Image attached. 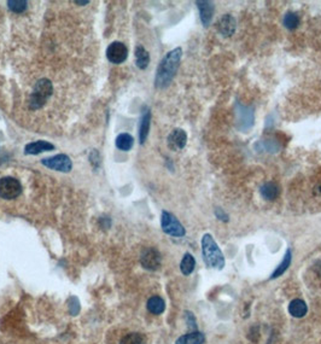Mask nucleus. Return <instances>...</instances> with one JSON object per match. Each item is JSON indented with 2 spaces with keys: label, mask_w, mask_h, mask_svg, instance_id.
Listing matches in <instances>:
<instances>
[{
  "label": "nucleus",
  "mask_w": 321,
  "mask_h": 344,
  "mask_svg": "<svg viewBox=\"0 0 321 344\" xmlns=\"http://www.w3.org/2000/svg\"><path fill=\"white\" fill-rule=\"evenodd\" d=\"M182 50L180 47L171 50L168 52L160 60L159 68L156 71V79H155V86L156 88L163 90L168 87L170 82L173 81L176 71H178L180 60H181Z\"/></svg>",
  "instance_id": "obj_1"
},
{
  "label": "nucleus",
  "mask_w": 321,
  "mask_h": 344,
  "mask_svg": "<svg viewBox=\"0 0 321 344\" xmlns=\"http://www.w3.org/2000/svg\"><path fill=\"white\" fill-rule=\"evenodd\" d=\"M202 254H203L204 262L208 267L216 268V270H222L225 267V257H223L222 251L220 250L214 238L209 233L204 234L202 238Z\"/></svg>",
  "instance_id": "obj_2"
},
{
  "label": "nucleus",
  "mask_w": 321,
  "mask_h": 344,
  "mask_svg": "<svg viewBox=\"0 0 321 344\" xmlns=\"http://www.w3.org/2000/svg\"><path fill=\"white\" fill-rule=\"evenodd\" d=\"M54 92L52 82L48 79H40L35 84L32 93L29 96V108L32 110H38L45 105V103Z\"/></svg>",
  "instance_id": "obj_3"
},
{
  "label": "nucleus",
  "mask_w": 321,
  "mask_h": 344,
  "mask_svg": "<svg viewBox=\"0 0 321 344\" xmlns=\"http://www.w3.org/2000/svg\"><path fill=\"white\" fill-rule=\"evenodd\" d=\"M22 185L17 179L12 176H5L0 179V198L15 199L21 195Z\"/></svg>",
  "instance_id": "obj_4"
},
{
  "label": "nucleus",
  "mask_w": 321,
  "mask_h": 344,
  "mask_svg": "<svg viewBox=\"0 0 321 344\" xmlns=\"http://www.w3.org/2000/svg\"><path fill=\"white\" fill-rule=\"evenodd\" d=\"M160 225L162 229L167 234L173 235V237H182L185 235V229L178 219L173 214L168 212H162V218H160Z\"/></svg>",
  "instance_id": "obj_5"
},
{
  "label": "nucleus",
  "mask_w": 321,
  "mask_h": 344,
  "mask_svg": "<svg viewBox=\"0 0 321 344\" xmlns=\"http://www.w3.org/2000/svg\"><path fill=\"white\" fill-rule=\"evenodd\" d=\"M45 167L50 169H54V171L62 172V173H69L73 168V162H71L70 157L66 156L64 154L56 155V156H52L45 160L41 161Z\"/></svg>",
  "instance_id": "obj_6"
},
{
  "label": "nucleus",
  "mask_w": 321,
  "mask_h": 344,
  "mask_svg": "<svg viewBox=\"0 0 321 344\" xmlns=\"http://www.w3.org/2000/svg\"><path fill=\"white\" fill-rule=\"evenodd\" d=\"M128 57V49L120 41H113L107 49V58L113 64H121Z\"/></svg>",
  "instance_id": "obj_7"
},
{
  "label": "nucleus",
  "mask_w": 321,
  "mask_h": 344,
  "mask_svg": "<svg viewBox=\"0 0 321 344\" xmlns=\"http://www.w3.org/2000/svg\"><path fill=\"white\" fill-rule=\"evenodd\" d=\"M140 262L145 270L149 271H156L160 267V262H162V257L159 250L154 248H148L143 251L142 257H140Z\"/></svg>",
  "instance_id": "obj_8"
},
{
  "label": "nucleus",
  "mask_w": 321,
  "mask_h": 344,
  "mask_svg": "<svg viewBox=\"0 0 321 344\" xmlns=\"http://www.w3.org/2000/svg\"><path fill=\"white\" fill-rule=\"evenodd\" d=\"M187 143V134L184 129L176 128L171 130V133L168 135L167 144L168 148L173 151H180L186 146Z\"/></svg>",
  "instance_id": "obj_9"
},
{
  "label": "nucleus",
  "mask_w": 321,
  "mask_h": 344,
  "mask_svg": "<svg viewBox=\"0 0 321 344\" xmlns=\"http://www.w3.org/2000/svg\"><path fill=\"white\" fill-rule=\"evenodd\" d=\"M197 5L199 15H201V21L203 23L204 27H209V24L212 23L213 15H214V5L212 1L208 0H198L196 1Z\"/></svg>",
  "instance_id": "obj_10"
},
{
  "label": "nucleus",
  "mask_w": 321,
  "mask_h": 344,
  "mask_svg": "<svg viewBox=\"0 0 321 344\" xmlns=\"http://www.w3.org/2000/svg\"><path fill=\"white\" fill-rule=\"evenodd\" d=\"M237 22L233 16L223 15L217 22V30L223 37H231L236 32Z\"/></svg>",
  "instance_id": "obj_11"
},
{
  "label": "nucleus",
  "mask_w": 321,
  "mask_h": 344,
  "mask_svg": "<svg viewBox=\"0 0 321 344\" xmlns=\"http://www.w3.org/2000/svg\"><path fill=\"white\" fill-rule=\"evenodd\" d=\"M54 149V145H52L51 143H48V141H44V140L33 141V143L27 144L26 148H24V154L38 155L44 151H51V150Z\"/></svg>",
  "instance_id": "obj_12"
},
{
  "label": "nucleus",
  "mask_w": 321,
  "mask_h": 344,
  "mask_svg": "<svg viewBox=\"0 0 321 344\" xmlns=\"http://www.w3.org/2000/svg\"><path fill=\"white\" fill-rule=\"evenodd\" d=\"M240 109V112L238 110V123H242L240 129H248L249 127L253 126L254 122V116H253V110L249 109V108L243 107V105H237Z\"/></svg>",
  "instance_id": "obj_13"
},
{
  "label": "nucleus",
  "mask_w": 321,
  "mask_h": 344,
  "mask_svg": "<svg viewBox=\"0 0 321 344\" xmlns=\"http://www.w3.org/2000/svg\"><path fill=\"white\" fill-rule=\"evenodd\" d=\"M150 122H151V113H150V110L146 109L143 114L142 121H140V126H139L140 144L145 143L146 138H148L149 130H150Z\"/></svg>",
  "instance_id": "obj_14"
},
{
  "label": "nucleus",
  "mask_w": 321,
  "mask_h": 344,
  "mask_svg": "<svg viewBox=\"0 0 321 344\" xmlns=\"http://www.w3.org/2000/svg\"><path fill=\"white\" fill-rule=\"evenodd\" d=\"M289 312L293 318H303L308 312V307H307L306 302L300 298H296L290 303Z\"/></svg>",
  "instance_id": "obj_15"
},
{
  "label": "nucleus",
  "mask_w": 321,
  "mask_h": 344,
  "mask_svg": "<svg viewBox=\"0 0 321 344\" xmlns=\"http://www.w3.org/2000/svg\"><path fill=\"white\" fill-rule=\"evenodd\" d=\"M204 342H206L204 335L202 332L193 331L191 334L181 336L175 344H203Z\"/></svg>",
  "instance_id": "obj_16"
},
{
  "label": "nucleus",
  "mask_w": 321,
  "mask_h": 344,
  "mask_svg": "<svg viewBox=\"0 0 321 344\" xmlns=\"http://www.w3.org/2000/svg\"><path fill=\"white\" fill-rule=\"evenodd\" d=\"M135 63H137L138 68L142 69V70L148 68L149 63H150V55L140 45L135 47Z\"/></svg>",
  "instance_id": "obj_17"
},
{
  "label": "nucleus",
  "mask_w": 321,
  "mask_h": 344,
  "mask_svg": "<svg viewBox=\"0 0 321 344\" xmlns=\"http://www.w3.org/2000/svg\"><path fill=\"white\" fill-rule=\"evenodd\" d=\"M146 306H148L149 312L155 315L162 314L165 309L164 301H163V298L160 297V296H152L151 298H149L148 304H146Z\"/></svg>",
  "instance_id": "obj_18"
},
{
  "label": "nucleus",
  "mask_w": 321,
  "mask_h": 344,
  "mask_svg": "<svg viewBox=\"0 0 321 344\" xmlns=\"http://www.w3.org/2000/svg\"><path fill=\"white\" fill-rule=\"evenodd\" d=\"M116 148L118 150H122V151H129L134 145V138L132 137L128 133H121L117 135L115 140Z\"/></svg>",
  "instance_id": "obj_19"
},
{
  "label": "nucleus",
  "mask_w": 321,
  "mask_h": 344,
  "mask_svg": "<svg viewBox=\"0 0 321 344\" xmlns=\"http://www.w3.org/2000/svg\"><path fill=\"white\" fill-rule=\"evenodd\" d=\"M260 192H261V196L267 201H274L279 196V186L274 182H266L265 185L261 186Z\"/></svg>",
  "instance_id": "obj_20"
},
{
  "label": "nucleus",
  "mask_w": 321,
  "mask_h": 344,
  "mask_svg": "<svg viewBox=\"0 0 321 344\" xmlns=\"http://www.w3.org/2000/svg\"><path fill=\"white\" fill-rule=\"evenodd\" d=\"M195 266H196L195 257H193L191 254H189V252L185 254L181 260V263H180V270H181L182 274H184V276H190V274L193 272V270H195Z\"/></svg>",
  "instance_id": "obj_21"
},
{
  "label": "nucleus",
  "mask_w": 321,
  "mask_h": 344,
  "mask_svg": "<svg viewBox=\"0 0 321 344\" xmlns=\"http://www.w3.org/2000/svg\"><path fill=\"white\" fill-rule=\"evenodd\" d=\"M283 24L286 29L293 30L300 26V17L296 12H286L283 17Z\"/></svg>",
  "instance_id": "obj_22"
},
{
  "label": "nucleus",
  "mask_w": 321,
  "mask_h": 344,
  "mask_svg": "<svg viewBox=\"0 0 321 344\" xmlns=\"http://www.w3.org/2000/svg\"><path fill=\"white\" fill-rule=\"evenodd\" d=\"M291 259H292L291 250H287L286 254H285L283 261H281V263L278 266V268H276L275 272H274V273L272 274V279L278 278V277H280L281 274L286 272L287 268H289L290 265H291Z\"/></svg>",
  "instance_id": "obj_23"
},
{
  "label": "nucleus",
  "mask_w": 321,
  "mask_h": 344,
  "mask_svg": "<svg viewBox=\"0 0 321 344\" xmlns=\"http://www.w3.org/2000/svg\"><path fill=\"white\" fill-rule=\"evenodd\" d=\"M120 344H145V337L142 334H128L121 340Z\"/></svg>",
  "instance_id": "obj_24"
},
{
  "label": "nucleus",
  "mask_w": 321,
  "mask_h": 344,
  "mask_svg": "<svg viewBox=\"0 0 321 344\" xmlns=\"http://www.w3.org/2000/svg\"><path fill=\"white\" fill-rule=\"evenodd\" d=\"M7 7H9L11 11H13V12L21 13L27 10L28 2L24 1V0H18V1L17 0H9V1H7Z\"/></svg>",
  "instance_id": "obj_25"
},
{
  "label": "nucleus",
  "mask_w": 321,
  "mask_h": 344,
  "mask_svg": "<svg viewBox=\"0 0 321 344\" xmlns=\"http://www.w3.org/2000/svg\"><path fill=\"white\" fill-rule=\"evenodd\" d=\"M215 215H216L221 221H228V216H227L226 213L222 212V210H221L220 208L215 209Z\"/></svg>",
  "instance_id": "obj_26"
},
{
  "label": "nucleus",
  "mask_w": 321,
  "mask_h": 344,
  "mask_svg": "<svg viewBox=\"0 0 321 344\" xmlns=\"http://www.w3.org/2000/svg\"><path fill=\"white\" fill-rule=\"evenodd\" d=\"M90 1H75V4L77 5H86V4H88Z\"/></svg>",
  "instance_id": "obj_27"
}]
</instances>
